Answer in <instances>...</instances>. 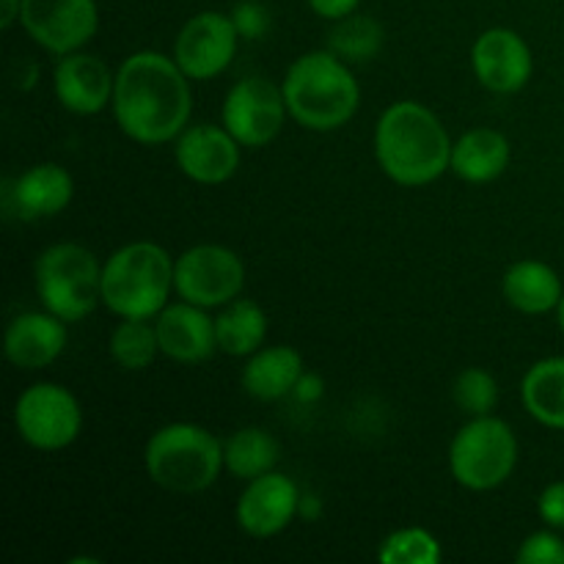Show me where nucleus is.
Instances as JSON below:
<instances>
[{"label": "nucleus", "mask_w": 564, "mask_h": 564, "mask_svg": "<svg viewBox=\"0 0 564 564\" xmlns=\"http://www.w3.org/2000/svg\"><path fill=\"white\" fill-rule=\"evenodd\" d=\"M110 108L121 132L135 143L160 147L176 141L191 121V77L174 55L169 58L154 50L132 53L116 72Z\"/></svg>", "instance_id": "nucleus-1"}, {"label": "nucleus", "mask_w": 564, "mask_h": 564, "mask_svg": "<svg viewBox=\"0 0 564 564\" xmlns=\"http://www.w3.org/2000/svg\"><path fill=\"white\" fill-rule=\"evenodd\" d=\"M452 138L422 102L389 105L375 127V158L383 174L402 187H422L452 165Z\"/></svg>", "instance_id": "nucleus-2"}, {"label": "nucleus", "mask_w": 564, "mask_h": 564, "mask_svg": "<svg viewBox=\"0 0 564 564\" xmlns=\"http://www.w3.org/2000/svg\"><path fill=\"white\" fill-rule=\"evenodd\" d=\"M281 88L292 119L312 132L339 130L361 105L356 75L330 50H314L292 61Z\"/></svg>", "instance_id": "nucleus-3"}, {"label": "nucleus", "mask_w": 564, "mask_h": 564, "mask_svg": "<svg viewBox=\"0 0 564 564\" xmlns=\"http://www.w3.org/2000/svg\"><path fill=\"white\" fill-rule=\"evenodd\" d=\"M171 292L174 259L158 242H127L102 264V303L119 319H154Z\"/></svg>", "instance_id": "nucleus-4"}, {"label": "nucleus", "mask_w": 564, "mask_h": 564, "mask_svg": "<svg viewBox=\"0 0 564 564\" xmlns=\"http://www.w3.org/2000/svg\"><path fill=\"white\" fill-rule=\"evenodd\" d=\"M149 479L169 494L193 496L213 488L224 466V444L193 422L160 427L143 449Z\"/></svg>", "instance_id": "nucleus-5"}, {"label": "nucleus", "mask_w": 564, "mask_h": 564, "mask_svg": "<svg viewBox=\"0 0 564 564\" xmlns=\"http://www.w3.org/2000/svg\"><path fill=\"white\" fill-rule=\"evenodd\" d=\"M33 284L50 314L64 323H80L102 303V264L86 246L55 242L39 253Z\"/></svg>", "instance_id": "nucleus-6"}, {"label": "nucleus", "mask_w": 564, "mask_h": 564, "mask_svg": "<svg viewBox=\"0 0 564 564\" xmlns=\"http://www.w3.org/2000/svg\"><path fill=\"white\" fill-rule=\"evenodd\" d=\"M518 466V438L501 419L471 416L449 446V471L468 490H494L512 477Z\"/></svg>", "instance_id": "nucleus-7"}, {"label": "nucleus", "mask_w": 564, "mask_h": 564, "mask_svg": "<svg viewBox=\"0 0 564 564\" xmlns=\"http://www.w3.org/2000/svg\"><path fill=\"white\" fill-rule=\"evenodd\" d=\"M14 427L28 446L39 452H61L77 441L83 411L66 386L33 383L14 402Z\"/></svg>", "instance_id": "nucleus-8"}, {"label": "nucleus", "mask_w": 564, "mask_h": 564, "mask_svg": "<svg viewBox=\"0 0 564 564\" xmlns=\"http://www.w3.org/2000/svg\"><path fill=\"white\" fill-rule=\"evenodd\" d=\"M246 286V264L231 248L204 242L187 248L174 262V290L182 301L202 308H224Z\"/></svg>", "instance_id": "nucleus-9"}, {"label": "nucleus", "mask_w": 564, "mask_h": 564, "mask_svg": "<svg viewBox=\"0 0 564 564\" xmlns=\"http://www.w3.org/2000/svg\"><path fill=\"white\" fill-rule=\"evenodd\" d=\"M286 116L290 110H286L284 88L259 75L237 80L226 94L220 110V121L231 138L248 149L268 147L281 132Z\"/></svg>", "instance_id": "nucleus-10"}, {"label": "nucleus", "mask_w": 564, "mask_h": 564, "mask_svg": "<svg viewBox=\"0 0 564 564\" xmlns=\"http://www.w3.org/2000/svg\"><path fill=\"white\" fill-rule=\"evenodd\" d=\"M20 25L47 53H75L97 33V0H22Z\"/></svg>", "instance_id": "nucleus-11"}, {"label": "nucleus", "mask_w": 564, "mask_h": 564, "mask_svg": "<svg viewBox=\"0 0 564 564\" xmlns=\"http://www.w3.org/2000/svg\"><path fill=\"white\" fill-rule=\"evenodd\" d=\"M240 33L231 17L202 11L182 25L174 42V61L191 80H213L231 66Z\"/></svg>", "instance_id": "nucleus-12"}, {"label": "nucleus", "mask_w": 564, "mask_h": 564, "mask_svg": "<svg viewBox=\"0 0 564 564\" xmlns=\"http://www.w3.org/2000/svg\"><path fill=\"white\" fill-rule=\"evenodd\" d=\"M301 512V490L286 474L268 471L246 482L235 507L237 527L257 540L275 538Z\"/></svg>", "instance_id": "nucleus-13"}, {"label": "nucleus", "mask_w": 564, "mask_h": 564, "mask_svg": "<svg viewBox=\"0 0 564 564\" xmlns=\"http://www.w3.org/2000/svg\"><path fill=\"white\" fill-rule=\"evenodd\" d=\"M471 66L488 91L516 94L532 80L534 58L521 33L512 28H490L474 42Z\"/></svg>", "instance_id": "nucleus-14"}, {"label": "nucleus", "mask_w": 564, "mask_h": 564, "mask_svg": "<svg viewBox=\"0 0 564 564\" xmlns=\"http://www.w3.org/2000/svg\"><path fill=\"white\" fill-rule=\"evenodd\" d=\"M174 158L187 180L198 185H224L240 169V143L226 127L193 124L176 138Z\"/></svg>", "instance_id": "nucleus-15"}, {"label": "nucleus", "mask_w": 564, "mask_h": 564, "mask_svg": "<svg viewBox=\"0 0 564 564\" xmlns=\"http://www.w3.org/2000/svg\"><path fill=\"white\" fill-rule=\"evenodd\" d=\"M75 196L72 174L58 163H36L14 180L3 182V207L22 220L53 218Z\"/></svg>", "instance_id": "nucleus-16"}, {"label": "nucleus", "mask_w": 564, "mask_h": 564, "mask_svg": "<svg viewBox=\"0 0 564 564\" xmlns=\"http://www.w3.org/2000/svg\"><path fill=\"white\" fill-rule=\"evenodd\" d=\"M116 75H110L108 64L91 53L61 55L53 72V91L55 99L64 105L69 113L94 116L113 102Z\"/></svg>", "instance_id": "nucleus-17"}, {"label": "nucleus", "mask_w": 564, "mask_h": 564, "mask_svg": "<svg viewBox=\"0 0 564 564\" xmlns=\"http://www.w3.org/2000/svg\"><path fill=\"white\" fill-rule=\"evenodd\" d=\"M160 352L176 364H202L218 350L215 319L196 303H169L154 317Z\"/></svg>", "instance_id": "nucleus-18"}, {"label": "nucleus", "mask_w": 564, "mask_h": 564, "mask_svg": "<svg viewBox=\"0 0 564 564\" xmlns=\"http://www.w3.org/2000/svg\"><path fill=\"white\" fill-rule=\"evenodd\" d=\"M64 350L66 323L55 317V314H50L47 308L44 312L20 314L6 328L3 352L11 367L17 369L36 372V369H44L53 361H58Z\"/></svg>", "instance_id": "nucleus-19"}, {"label": "nucleus", "mask_w": 564, "mask_h": 564, "mask_svg": "<svg viewBox=\"0 0 564 564\" xmlns=\"http://www.w3.org/2000/svg\"><path fill=\"white\" fill-rule=\"evenodd\" d=\"M303 375V356L290 345L259 347L242 367V389L259 402L284 400Z\"/></svg>", "instance_id": "nucleus-20"}, {"label": "nucleus", "mask_w": 564, "mask_h": 564, "mask_svg": "<svg viewBox=\"0 0 564 564\" xmlns=\"http://www.w3.org/2000/svg\"><path fill=\"white\" fill-rule=\"evenodd\" d=\"M512 158L510 141L505 132L494 127H477L468 130L452 143V165L455 176L471 185H485V182L499 180L507 171Z\"/></svg>", "instance_id": "nucleus-21"}, {"label": "nucleus", "mask_w": 564, "mask_h": 564, "mask_svg": "<svg viewBox=\"0 0 564 564\" xmlns=\"http://www.w3.org/2000/svg\"><path fill=\"white\" fill-rule=\"evenodd\" d=\"M501 292L516 312L532 317L556 312L564 297L560 273L538 259H521L512 264L501 279Z\"/></svg>", "instance_id": "nucleus-22"}, {"label": "nucleus", "mask_w": 564, "mask_h": 564, "mask_svg": "<svg viewBox=\"0 0 564 564\" xmlns=\"http://www.w3.org/2000/svg\"><path fill=\"white\" fill-rule=\"evenodd\" d=\"M521 402L543 427L564 430V356L532 364L521 380Z\"/></svg>", "instance_id": "nucleus-23"}, {"label": "nucleus", "mask_w": 564, "mask_h": 564, "mask_svg": "<svg viewBox=\"0 0 564 564\" xmlns=\"http://www.w3.org/2000/svg\"><path fill=\"white\" fill-rule=\"evenodd\" d=\"M215 334H218V350H224L226 356H253L268 336V314L257 301L237 297L226 303L215 317Z\"/></svg>", "instance_id": "nucleus-24"}, {"label": "nucleus", "mask_w": 564, "mask_h": 564, "mask_svg": "<svg viewBox=\"0 0 564 564\" xmlns=\"http://www.w3.org/2000/svg\"><path fill=\"white\" fill-rule=\"evenodd\" d=\"M281 457V446L268 430L242 427L229 435L224 444V466L231 477L251 482L262 474L275 471V463Z\"/></svg>", "instance_id": "nucleus-25"}, {"label": "nucleus", "mask_w": 564, "mask_h": 564, "mask_svg": "<svg viewBox=\"0 0 564 564\" xmlns=\"http://www.w3.org/2000/svg\"><path fill=\"white\" fill-rule=\"evenodd\" d=\"M383 47V25L367 14H347L328 33V50L347 64H364Z\"/></svg>", "instance_id": "nucleus-26"}, {"label": "nucleus", "mask_w": 564, "mask_h": 564, "mask_svg": "<svg viewBox=\"0 0 564 564\" xmlns=\"http://www.w3.org/2000/svg\"><path fill=\"white\" fill-rule=\"evenodd\" d=\"M158 352L160 339L152 319H121L110 334V356L127 372H141L152 367Z\"/></svg>", "instance_id": "nucleus-27"}, {"label": "nucleus", "mask_w": 564, "mask_h": 564, "mask_svg": "<svg viewBox=\"0 0 564 564\" xmlns=\"http://www.w3.org/2000/svg\"><path fill=\"white\" fill-rule=\"evenodd\" d=\"M441 556V540L419 527L397 529L378 549V560L383 564H438Z\"/></svg>", "instance_id": "nucleus-28"}, {"label": "nucleus", "mask_w": 564, "mask_h": 564, "mask_svg": "<svg viewBox=\"0 0 564 564\" xmlns=\"http://www.w3.org/2000/svg\"><path fill=\"white\" fill-rule=\"evenodd\" d=\"M452 400L468 416H490L499 405V383L488 369L468 367L452 383Z\"/></svg>", "instance_id": "nucleus-29"}, {"label": "nucleus", "mask_w": 564, "mask_h": 564, "mask_svg": "<svg viewBox=\"0 0 564 564\" xmlns=\"http://www.w3.org/2000/svg\"><path fill=\"white\" fill-rule=\"evenodd\" d=\"M518 564H564V540L556 529L534 532L518 545Z\"/></svg>", "instance_id": "nucleus-30"}, {"label": "nucleus", "mask_w": 564, "mask_h": 564, "mask_svg": "<svg viewBox=\"0 0 564 564\" xmlns=\"http://www.w3.org/2000/svg\"><path fill=\"white\" fill-rule=\"evenodd\" d=\"M231 20H235L240 39H248V42H253V39H262L270 28L268 9H264V6H259L257 0H242V3L231 11Z\"/></svg>", "instance_id": "nucleus-31"}, {"label": "nucleus", "mask_w": 564, "mask_h": 564, "mask_svg": "<svg viewBox=\"0 0 564 564\" xmlns=\"http://www.w3.org/2000/svg\"><path fill=\"white\" fill-rule=\"evenodd\" d=\"M538 512L540 521L545 527L556 529V532H564V482H551L545 485L543 494L538 499Z\"/></svg>", "instance_id": "nucleus-32"}, {"label": "nucleus", "mask_w": 564, "mask_h": 564, "mask_svg": "<svg viewBox=\"0 0 564 564\" xmlns=\"http://www.w3.org/2000/svg\"><path fill=\"white\" fill-rule=\"evenodd\" d=\"M358 3H361V0H308V6H312L314 14L323 17V20H330V22L352 14V11L358 9Z\"/></svg>", "instance_id": "nucleus-33"}, {"label": "nucleus", "mask_w": 564, "mask_h": 564, "mask_svg": "<svg viewBox=\"0 0 564 564\" xmlns=\"http://www.w3.org/2000/svg\"><path fill=\"white\" fill-rule=\"evenodd\" d=\"M323 394H325V383H323V378L314 372H303L301 380H297L295 391H292V397H295V400L308 402V405H312V402H317Z\"/></svg>", "instance_id": "nucleus-34"}, {"label": "nucleus", "mask_w": 564, "mask_h": 564, "mask_svg": "<svg viewBox=\"0 0 564 564\" xmlns=\"http://www.w3.org/2000/svg\"><path fill=\"white\" fill-rule=\"evenodd\" d=\"M22 14V0H0V28L9 31L14 28V22H20Z\"/></svg>", "instance_id": "nucleus-35"}, {"label": "nucleus", "mask_w": 564, "mask_h": 564, "mask_svg": "<svg viewBox=\"0 0 564 564\" xmlns=\"http://www.w3.org/2000/svg\"><path fill=\"white\" fill-rule=\"evenodd\" d=\"M319 512H323V501H319L317 496H301V512H297V516L308 518V521H317Z\"/></svg>", "instance_id": "nucleus-36"}, {"label": "nucleus", "mask_w": 564, "mask_h": 564, "mask_svg": "<svg viewBox=\"0 0 564 564\" xmlns=\"http://www.w3.org/2000/svg\"><path fill=\"white\" fill-rule=\"evenodd\" d=\"M556 319H560V328H562V334H564V297H562L560 308H556Z\"/></svg>", "instance_id": "nucleus-37"}]
</instances>
